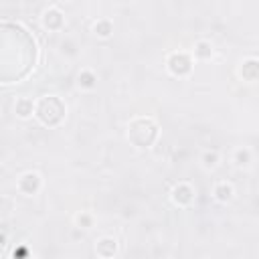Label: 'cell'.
Returning a JSON list of instances; mask_svg holds the SVG:
<instances>
[{
	"label": "cell",
	"mask_w": 259,
	"mask_h": 259,
	"mask_svg": "<svg viewBox=\"0 0 259 259\" xmlns=\"http://www.w3.org/2000/svg\"><path fill=\"white\" fill-rule=\"evenodd\" d=\"M37 116L45 126H57L65 116V106L61 104V99H57L55 95L43 97L37 107Z\"/></svg>",
	"instance_id": "obj_1"
},
{
	"label": "cell",
	"mask_w": 259,
	"mask_h": 259,
	"mask_svg": "<svg viewBox=\"0 0 259 259\" xmlns=\"http://www.w3.org/2000/svg\"><path fill=\"white\" fill-rule=\"evenodd\" d=\"M156 134H158V128H156L150 120H136L130 123L128 136L136 146L144 148V146H150L156 140Z\"/></svg>",
	"instance_id": "obj_2"
},
{
	"label": "cell",
	"mask_w": 259,
	"mask_h": 259,
	"mask_svg": "<svg viewBox=\"0 0 259 259\" xmlns=\"http://www.w3.org/2000/svg\"><path fill=\"white\" fill-rule=\"evenodd\" d=\"M168 65H170V71L176 73V75H184V73L190 71V59L186 57V55H172Z\"/></svg>",
	"instance_id": "obj_3"
},
{
	"label": "cell",
	"mask_w": 259,
	"mask_h": 259,
	"mask_svg": "<svg viewBox=\"0 0 259 259\" xmlns=\"http://www.w3.org/2000/svg\"><path fill=\"white\" fill-rule=\"evenodd\" d=\"M241 75L245 77V79H249V81H255L259 79V61H247L243 65V69H241Z\"/></svg>",
	"instance_id": "obj_4"
},
{
	"label": "cell",
	"mask_w": 259,
	"mask_h": 259,
	"mask_svg": "<svg viewBox=\"0 0 259 259\" xmlns=\"http://www.w3.org/2000/svg\"><path fill=\"white\" fill-rule=\"evenodd\" d=\"M43 22H45L47 29H59L61 22H63V16H61L59 10H49V13H45Z\"/></svg>",
	"instance_id": "obj_5"
},
{
	"label": "cell",
	"mask_w": 259,
	"mask_h": 259,
	"mask_svg": "<svg viewBox=\"0 0 259 259\" xmlns=\"http://www.w3.org/2000/svg\"><path fill=\"white\" fill-rule=\"evenodd\" d=\"M174 200L180 202V205H186V202L193 200V190L186 184H180L178 188H174Z\"/></svg>",
	"instance_id": "obj_6"
},
{
	"label": "cell",
	"mask_w": 259,
	"mask_h": 259,
	"mask_svg": "<svg viewBox=\"0 0 259 259\" xmlns=\"http://www.w3.org/2000/svg\"><path fill=\"white\" fill-rule=\"evenodd\" d=\"M20 188L25 190V193H35V190L39 188V176H37V174H27V176H22Z\"/></svg>",
	"instance_id": "obj_7"
},
{
	"label": "cell",
	"mask_w": 259,
	"mask_h": 259,
	"mask_svg": "<svg viewBox=\"0 0 259 259\" xmlns=\"http://www.w3.org/2000/svg\"><path fill=\"white\" fill-rule=\"evenodd\" d=\"M16 114H18L20 118H29V116L32 114V101L20 99L18 104H16Z\"/></svg>",
	"instance_id": "obj_8"
},
{
	"label": "cell",
	"mask_w": 259,
	"mask_h": 259,
	"mask_svg": "<svg viewBox=\"0 0 259 259\" xmlns=\"http://www.w3.org/2000/svg\"><path fill=\"white\" fill-rule=\"evenodd\" d=\"M109 30H111L109 22H99V25H95V32H97V35H101V37H107Z\"/></svg>",
	"instance_id": "obj_9"
},
{
	"label": "cell",
	"mask_w": 259,
	"mask_h": 259,
	"mask_svg": "<svg viewBox=\"0 0 259 259\" xmlns=\"http://www.w3.org/2000/svg\"><path fill=\"white\" fill-rule=\"evenodd\" d=\"M217 197L221 198V200H227V198H231V186H219L217 188Z\"/></svg>",
	"instance_id": "obj_10"
},
{
	"label": "cell",
	"mask_w": 259,
	"mask_h": 259,
	"mask_svg": "<svg viewBox=\"0 0 259 259\" xmlns=\"http://www.w3.org/2000/svg\"><path fill=\"white\" fill-rule=\"evenodd\" d=\"M79 83L85 85V87H91V85H93V75H91V73H83V75L79 77Z\"/></svg>",
	"instance_id": "obj_11"
},
{
	"label": "cell",
	"mask_w": 259,
	"mask_h": 259,
	"mask_svg": "<svg viewBox=\"0 0 259 259\" xmlns=\"http://www.w3.org/2000/svg\"><path fill=\"white\" fill-rule=\"evenodd\" d=\"M197 53L200 55V57H207V55H211L209 45H207V43H200V45H198V49H197Z\"/></svg>",
	"instance_id": "obj_12"
}]
</instances>
